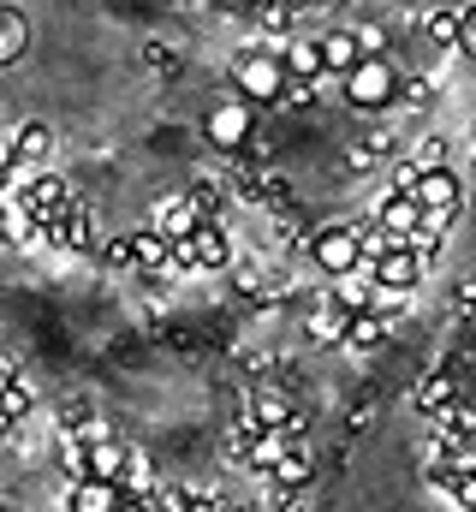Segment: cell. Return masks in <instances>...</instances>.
Listing matches in <instances>:
<instances>
[{"label":"cell","instance_id":"6da1fadb","mask_svg":"<svg viewBox=\"0 0 476 512\" xmlns=\"http://www.w3.org/2000/svg\"><path fill=\"white\" fill-rule=\"evenodd\" d=\"M227 78H233L238 102H250V108H280V96H286V54H280V42H244L233 48V66H227Z\"/></svg>","mask_w":476,"mask_h":512},{"label":"cell","instance_id":"7a4b0ae2","mask_svg":"<svg viewBox=\"0 0 476 512\" xmlns=\"http://www.w3.org/2000/svg\"><path fill=\"white\" fill-rule=\"evenodd\" d=\"M399 90H405V72L387 54L381 60H357L352 72L340 78V96H346V108H357V114H387L399 102Z\"/></svg>","mask_w":476,"mask_h":512},{"label":"cell","instance_id":"3957f363","mask_svg":"<svg viewBox=\"0 0 476 512\" xmlns=\"http://www.w3.org/2000/svg\"><path fill=\"white\" fill-rule=\"evenodd\" d=\"M203 137H209V149H221V161H250L256 155V108L238 96H221L203 114Z\"/></svg>","mask_w":476,"mask_h":512},{"label":"cell","instance_id":"277c9868","mask_svg":"<svg viewBox=\"0 0 476 512\" xmlns=\"http://www.w3.org/2000/svg\"><path fill=\"white\" fill-rule=\"evenodd\" d=\"M304 256L316 262V274L328 280H352L363 268V239H357V221H328L304 239Z\"/></svg>","mask_w":476,"mask_h":512},{"label":"cell","instance_id":"5b68a950","mask_svg":"<svg viewBox=\"0 0 476 512\" xmlns=\"http://www.w3.org/2000/svg\"><path fill=\"white\" fill-rule=\"evenodd\" d=\"M286 447H298L286 429H256L250 417L244 423H233V435H227V453H233V465H244V471H274V459L286 453Z\"/></svg>","mask_w":476,"mask_h":512},{"label":"cell","instance_id":"8992f818","mask_svg":"<svg viewBox=\"0 0 476 512\" xmlns=\"http://www.w3.org/2000/svg\"><path fill=\"white\" fill-rule=\"evenodd\" d=\"M12 197H18V209H24L36 227H54V221H60V215L78 203V197H72V185H66L60 173H48V167H42V173H30V179L12 191Z\"/></svg>","mask_w":476,"mask_h":512},{"label":"cell","instance_id":"52a82bcc","mask_svg":"<svg viewBox=\"0 0 476 512\" xmlns=\"http://www.w3.org/2000/svg\"><path fill=\"white\" fill-rule=\"evenodd\" d=\"M423 274H429V268H423V256L411 251L405 239H393V245H387V256H381V262L369 268V280H375L381 292H405V298H411V292L423 286Z\"/></svg>","mask_w":476,"mask_h":512},{"label":"cell","instance_id":"ba28073f","mask_svg":"<svg viewBox=\"0 0 476 512\" xmlns=\"http://www.w3.org/2000/svg\"><path fill=\"white\" fill-rule=\"evenodd\" d=\"M250 423H256V429H286L292 441L310 429V417H304L280 387H256V393H250Z\"/></svg>","mask_w":476,"mask_h":512},{"label":"cell","instance_id":"9c48e42d","mask_svg":"<svg viewBox=\"0 0 476 512\" xmlns=\"http://www.w3.org/2000/svg\"><path fill=\"white\" fill-rule=\"evenodd\" d=\"M411 399H417L423 417H441V411H453V405L465 399V382H459L453 364H429V370L417 376V393H411Z\"/></svg>","mask_w":476,"mask_h":512},{"label":"cell","instance_id":"30bf717a","mask_svg":"<svg viewBox=\"0 0 476 512\" xmlns=\"http://www.w3.org/2000/svg\"><path fill=\"white\" fill-rule=\"evenodd\" d=\"M48 245L66 256H96V245H102V233H96V215L84 209V203H72L54 227H48Z\"/></svg>","mask_w":476,"mask_h":512},{"label":"cell","instance_id":"8fae6325","mask_svg":"<svg viewBox=\"0 0 476 512\" xmlns=\"http://www.w3.org/2000/svg\"><path fill=\"white\" fill-rule=\"evenodd\" d=\"M387 239H411L417 227H423V203L411 197V191H381L375 197V215H369Z\"/></svg>","mask_w":476,"mask_h":512},{"label":"cell","instance_id":"7c38bea8","mask_svg":"<svg viewBox=\"0 0 476 512\" xmlns=\"http://www.w3.org/2000/svg\"><path fill=\"white\" fill-rule=\"evenodd\" d=\"M411 197L423 209H465V179H459V167H429V173H417Z\"/></svg>","mask_w":476,"mask_h":512},{"label":"cell","instance_id":"4fadbf2b","mask_svg":"<svg viewBox=\"0 0 476 512\" xmlns=\"http://www.w3.org/2000/svg\"><path fill=\"white\" fill-rule=\"evenodd\" d=\"M137 459H143V453H137V447H125V441H114V435L90 441V477H96V483H125Z\"/></svg>","mask_w":476,"mask_h":512},{"label":"cell","instance_id":"5bb4252c","mask_svg":"<svg viewBox=\"0 0 476 512\" xmlns=\"http://www.w3.org/2000/svg\"><path fill=\"white\" fill-rule=\"evenodd\" d=\"M149 227H155L167 245H179V239H191V233L203 227V215H197V209H191V197L179 191V197H161V203H155V221H149Z\"/></svg>","mask_w":476,"mask_h":512},{"label":"cell","instance_id":"9a60e30c","mask_svg":"<svg viewBox=\"0 0 476 512\" xmlns=\"http://www.w3.org/2000/svg\"><path fill=\"white\" fill-rule=\"evenodd\" d=\"M429 483L459 512H476V465H441V459H429Z\"/></svg>","mask_w":476,"mask_h":512},{"label":"cell","instance_id":"2e32d148","mask_svg":"<svg viewBox=\"0 0 476 512\" xmlns=\"http://www.w3.org/2000/svg\"><path fill=\"white\" fill-rule=\"evenodd\" d=\"M12 149H18V173H42L48 155H54V131L42 126V120H24V126L12 131Z\"/></svg>","mask_w":476,"mask_h":512},{"label":"cell","instance_id":"e0dca14e","mask_svg":"<svg viewBox=\"0 0 476 512\" xmlns=\"http://www.w3.org/2000/svg\"><path fill=\"white\" fill-rule=\"evenodd\" d=\"M316 48H322V78H346L357 60H363L357 30H322V36H316Z\"/></svg>","mask_w":476,"mask_h":512},{"label":"cell","instance_id":"ac0fdd59","mask_svg":"<svg viewBox=\"0 0 476 512\" xmlns=\"http://www.w3.org/2000/svg\"><path fill=\"white\" fill-rule=\"evenodd\" d=\"M131 268L137 274H173V245L155 227H137L131 233Z\"/></svg>","mask_w":476,"mask_h":512},{"label":"cell","instance_id":"d6986e66","mask_svg":"<svg viewBox=\"0 0 476 512\" xmlns=\"http://www.w3.org/2000/svg\"><path fill=\"white\" fill-rule=\"evenodd\" d=\"M268 483H274V489H292V495H304V489L316 483V459H310L304 447H286V453L274 459V471H268Z\"/></svg>","mask_w":476,"mask_h":512},{"label":"cell","instance_id":"ffe728a7","mask_svg":"<svg viewBox=\"0 0 476 512\" xmlns=\"http://www.w3.org/2000/svg\"><path fill=\"white\" fill-rule=\"evenodd\" d=\"M119 501H125V489L119 483H96V477L66 489V512H119Z\"/></svg>","mask_w":476,"mask_h":512},{"label":"cell","instance_id":"44dd1931","mask_svg":"<svg viewBox=\"0 0 476 512\" xmlns=\"http://www.w3.org/2000/svg\"><path fill=\"white\" fill-rule=\"evenodd\" d=\"M280 54H286V78H292V84H316V78H322V48H316V36H292V42H280Z\"/></svg>","mask_w":476,"mask_h":512},{"label":"cell","instance_id":"7402d4cb","mask_svg":"<svg viewBox=\"0 0 476 512\" xmlns=\"http://www.w3.org/2000/svg\"><path fill=\"white\" fill-rule=\"evenodd\" d=\"M340 346H346V352H357V358H363V352H381V346H387V322H381L375 310L346 316V334H340Z\"/></svg>","mask_w":476,"mask_h":512},{"label":"cell","instance_id":"603a6c76","mask_svg":"<svg viewBox=\"0 0 476 512\" xmlns=\"http://www.w3.org/2000/svg\"><path fill=\"white\" fill-rule=\"evenodd\" d=\"M24 48H30V24H24V12H18V6H6V0H0V66H18V60H24Z\"/></svg>","mask_w":476,"mask_h":512},{"label":"cell","instance_id":"cb8c5ba5","mask_svg":"<svg viewBox=\"0 0 476 512\" xmlns=\"http://www.w3.org/2000/svg\"><path fill=\"white\" fill-rule=\"evenodd\" d=\"M298 18H304V6H292V0H286V6H256V18H250V24H256V36H262V42H286V36L298 30Z\"/></svg>","mask_w":476,"mask_h":512},{"label":"cell","instance_id":"d4e9b609","mask_svg":"<svg viewBox=\"0 0 476 512\" xmlns=\"http://www.w3.org/2000/svg\"><path fill=\"white\" fill-rule=\"evenodd\" d=\"M459 30H465V12L447 0V6H429L423 12V36L435 42V48H459Z\"/></svg>","mask_w":476,"mask_h":512},{"label":"cell","instance_id":"484cf974","mask_svg":"<svg viewBox=\"0 0 476 512\" xmlns=\"http://www.w3.org/2000/svg\"><path fill=\"white\" fill-rule=\"evenodd\" d=\"M137 54H143V66H149L155 78H179V72H185V48H179V42H161V36H149Z\"/></svg>","mask_w":476,"mask_h":512},{"label":"cell","instance_id":"4316f807","mask_svg":"<svg viewBox=\"0 0 476 512\" xmlns=\"http://www.w3.org/2000/svg\"><path fill=\"white\" fill-rule=\"evenodd\" d=\"M185 197H191V209H197L203 221H221V215H227V185H215V179H197Z\"/></svg>","mask_w":476,"mask_h":512},{"label":"cell","instance_id":"83f0119b","mask_svg":"<svg viewBox=\"0 0 476 512\" xmlns=\"http://www.w3.org/2000/svg\"><path fill=\"white\" fill-rule=\"evenodd\" d=\"M54 453H60V471H66L72 483H84V477H90V441H78V435H60V447H54Z\"/></svg>","mask_w":476,"mask_h":512},{"label":"cell","instance_id":"f1b7e54d","mask_svg":"<svg viewBox=\"0 0 476 512\" xmlns=\"http://www.w3.org/2000/svg\"><path fill=\"white\" fill-rule=\"evenodd\" d=\"M447 149H453V143H447L441 131H429V137L411 149V167H417V173H429V167H453V155H447Z\"/></svg>","mask_w":476,"mask_h":512},{"label":"cell","instance_id":"f546056e","mask_svg":"<svg viewBox=\"0 0 476 512\" xmlns=\"http://www.w3.org/2000/svg\"><path fill=\"white\" fill-rule=\"evenodd\" d=\"M96 256H102V268L125 274V268H131V233H114V239H102V245H96Z\"/></svg>","mask_w":476,"mask_h":512},{"label":"cell","instance_id":"4dcf8cb0","mask_svg":"<svg viewBox=\"0 0 476 512\" xmlns=\"http://www.w3.org/2000/svg\"><path fill=\"white\" fill-rule=\"evenodd\" d=\"M357 48H363V60H381L387 54V24H357Z\"/></svg>","mask_w":476,"mask_h":512},{"label":"cell","instance_id":"1f68e13d","mask_svg":"<svg viewBox=\"0 0 476 512\" xmlns=\"http://www.w3.org/2000/svg\"><path fill=\"white\" fill-rule=\"evenodd\" d=\"M0 179H6L12 191L30 179V173H18V149H12V131H0Z\"/></svg>","mask_w":476,"mask_h":512},{"label":"cell","instance_id":"d6a6232c","mask_svg":"<svg viewBox=\"0 0 476 512\" xmlns=\"http://www.w3.org/2000/svg\"><path fill=\"white\" fill-rule=\"evenodd\" d=\"M399 102H411V108H429V102H435V78H405Z\"/></svg>","mask_w":476,"mask_h":512},{"label":"cell","instance_id":"836d02e7","mask_svg":"<svg viewBox=\"0 0 476 512\" xmlns=\"http://www.w3.org/2000/svg\"><path fill=\"white\" fill-rule=\"evenodd\" d=\"M459 12H465V30H459V54H465V60H476V0H465Z\"/></svg>","mask_w":476,"mask_h":512},{"label":"cell","instance_id":"e575fe53","mask_svg":"<svg viewBox=\"0 0 476 512\" xmlns=\"http://www.w3.org/2000/svg\"><path fill=\"white\" fill-rule=\"evenodd\" d=\"M233 286H238V298H262V274H256V268H238Z\"/></svg>","mask_w":476,"mask_h":512},{"label":"cell","instance_id":"d590c367","mask_svg":"<svg viewBox=\"0 0 476 512\" xmlns=\"http://www.w3.org/2000/svg\"><path fill=\"white\" fill-rule=\"evenodd\" d=\"M387 191H417V167H411V161H399V167H393V185H387Z\"/></svg>","mask_w":476,"mask_h":512},{"label":"cell","instance_id":"8d00e7d4","mask_svg":"<svg viewBox=\"0 0 476 512\" xmlns=\"http://www.w3.org/2000/svg\"><path fill=\"white\" fill-rule=\"evenodd\" d=\"M6 203H12V185H6V179H0V209H6Z\"/></svg>","mask_w":476,"mask_h":512},{"label":"cell","instance_id":"74e56055","mask_svg":"<svg viewBox=\"0 0 476 512\" xmlns=\"http://www.w3.org/2000/svg\"><path fill=\"white\" fill-rule=\"evenodd\" d=\"M429 6H447V0H423V12H429Z\"/></svg>","mask_w":476,"mask_h":512},{"label":"cell","instance_id":"f35d334b","mask_svg":"<svg viewBox=\"0 0 476 512\" xmlns=\"http://www.w3.org/2000/svg\"><path fill=\"white\" fill-rule=\"evenodd\" d=\"M256 6H286V0H256Z\"/></svg>","mask_w":476,"mask_h":512},{"label":"cell","instance_id":"ab89813d","mask_svg":"<svg viewBox=\"0 0 476 512\" xmlns=\"http://www.w3.org/2000/svg\"><path fill=\"white\" fill-rule=\"evenodd\" d=\"M0 376H6V358H0Z\"/></svg>","mask_w":476,"mask_h":512}]
</instances>
